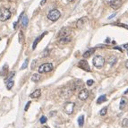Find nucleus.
Here are the masks:
<instances>
[{
  "mask_svg": "<svg viewBox=\"0 0 128 128\" xmlns=\"http://www.w3.org/2000/svg\"><path fill=\"white\" fill-rule=\"evenodd\" d=\"M73 93H74L73 88L69 87V86H66V87H63L60 90L59 95L60 97L63 98V99H69L73 95Z\"/></svg>",
  "mask_w": 128,
  "mask_h": 128,
  "instance_id": "f257e3e1",
  "label": "nucleus"
},
{
  "mask_svg": "<svg viewBox=\"0 0 128 128\" xmlns=\"http://www.w3.org/2000/svg\"><path fill=\"white\" fill-rule=\"evenodd\" d=\"M12 16V13L9 11V9H7L6 7H2L0 9V21L1 22H6L7 20H9Z\"/></svg>",
  "mask_w": 128,
  "mask_h": 128,
  "instance_id": "f03ea898",
  "label": "nucleus"
},
{
  "mask_svg": "<svg viewBox=\"0 0 128 128\" xmlns=\"http://www.w3.org/2000/svg\"><path fill=\"white\" fill-rule=\"evenodd\" d=\"M92 63H93V66L97 68H101L103 67V66L105 65V58L103 56H94L93 60H92Z\"/></svg>",
  "mask_w": 128,
  "mask_h": 128,
  "instance_id": "7ed1b4c3",
  "label": "nucleus"
},
{
  "mask_svg": "<svg viewBox=\"0 0 128 128\" xmlns=\"http://www.w3.org/2000/svg\"><path fill=\"white\" fill-rule=\"evenodd\" d=\"M53 65L50 64V63H46V64H43L41 65L40 67H39V73L40 74H43V73H49L53 70Z\"/></svg>",
  "mask_w": 128,
  "mask_h": 128,
  "instance_id": "20e7f679",
  "label": "nucleus"
},
{
  "mask_svg": "<svg viewBox=\"0 0 128 128\" xmlns=\"http://www.w3.org/2000/svg\"><path fill=\"white\" fill-rule=\"evenodd\" d=\"M60 15H61V13H60L58 10L53 9L47 13V18L49 19L50 21H52V22H56V21H57L59 19Z\"/></svg>",
  "mask_w": 128,
  "mask_h": 128,
  "instance_id": "39448f33",
  "label": "nucleus"
},
{
  "mask_svg": "<svg viewBox=\"0 0 128 128\" xmlns=\"http://www.w3.org/2000/svg\"><path fill=\"white\" fill-rule=\"evenodd\" d=\"M74 108V102H66L64 106V110L67 115H72Z\"/></svg>",
  "mask_w": 128,
  "mask_h": 128,
  "instance_id": "423d86ee",
  "label": "nucleus"
},
{
  "mask_svg": "<svg viewBox=\"0 0 128 128\" xmlns=\"http://www.w3.org/2000/svg\"><path fill=\"white\" fill-rule=\"evenodd\" d=\"M71 33H72V30L71 29L67 28H63L61 31H59L58 33V39L59 38H64V37H70L71 36Z\"/></svg>",
  "mask_w": 128,
  "mask_h": 128,
  "instance_id": "0eeeda50",
  "label": "nucleus"
},
{
  "mask_svg": "<svg viewBox=\"0 0 128 128\" xmlns=\"http://www.w3.org/2000/svg\"><path fill=\"white\" fill-rule=\"evenodd\" d=\"M78 67L79 68L82 69V70H84L86 72H90L91 71V68H90V66H89V64L86 60H81V61H79L78 63Z\"/></svg>",
  "mask_w": 128,
  "mask_h": 128,
  "instance_id": "6e6552de",
  "label": "nucleus"
},
{
  "mask_svg": "<svg viewBox=\"0 0 128 128\" xmlns=\"http://www.w3.org/2000/svg\"><path fill=\"white\" fill-rule=\"evenodd\" d=\"M78 98L81 100H82V101L86 100L88 98H89V91H88V90H86V89H82V90H81V91L79 92Z\"/></svg>",
  "mask_w": 128,
  "mask_h": 128,
  "instance_id": "1a4fd4ad",
  "label": "nucleus"
},
{
  "mask_svg": "<svg viewBox=\"0 0 128 128\" xmlns=\"http://www.w3.org/2000/svg\"><path fill=\"white\" fill-rule=\"evenodd\" d=\"M87 22H88L87 17H81V18L79 19L78 21H77V22H76V27L78 29H81L86 23H87Z\"/></svg>",
  "mask_w": 128,
  "mask_h": 128,
  "instance_id": "9d476101",
  "label": "nucleus"
},
{
  "mask_svg": "<svg viewBox=\"0 0 128 128\" xmlns=\"http://www.w3.org/2000/svg\"><path fill=\"white\" fill-rule=\"evenodd\" d=\"M122 4H123V0H114L112 3L110 4V6H111V7H112L113 9L116 10L122 6Z\"/></svg>",
  "mask_w": 128,
  "mask_h": 128,
  "instance_id": "9b49d317",
  "label": "nucleus"
},
{
  "mask_svg": "<svg viewBox=\"0 0 128 128\" xmlns=\"http://www.w3.org/2000/svg\"><path fill=\"white\" fill-rule=\"evenodd\" d=\"M82 86H83L82 81H81V80H77V81H75L74 83L72 85V88H73V90H74V91H78L79 89L82 88Z\"/></svg>",
  "mask_w": 128,
  "mask_h": 128,
  "instance_id": "f8f14e48",
  "label": "nucleus"
},
{
  "mask_svg": "<svg viewBox=\"0 0 128 128\" xmlns=\"http://www.w3.org/2000/svg\"><path fill=\"white\" fill-rule=\"evenodd\" d=\"M47 31H46V32H44V33H42V34H41L40 36V37H38L37 39L35 40L34 42H33V45H32V48H33V49H35V48H36V47H37L38 43H39V42H40V41L41 40V39H42V38H43L44 36H45V35L47 34Z\"/></svg>",
  "mask_w": 128,
  "mask_h": 128,
  "instance_id": "ddd939ff",
  "label": "nucleus"
},
{
  "mask_svg": "<svg viewBox=\"0 0 128 128\" xmlns=\"http://www.w3.org/2000/svg\"><path fill=\"white\" fill-rule=\"evenodd\" d=\"M71 40H72V38H71V36H70V37L59 38V39H58V41H59L60 43H62V44H67V43H69V42L71 41Z\"/></svg>",
  "mask_w": 128,
  "mask_h": 128,
  "instance_id": "4468645a",
  "label": "nucleus"
},
{
  "mask_svg": "<svg viewBox=\"0 0 128 128\" xmlns=\"http://www.w3.org/2000/svg\"><path fill=\"white\" fill-rule=\"evenodd\" d=\"M41 95V91L40 89H38L36 91H34L31 94V98H33V99H38V98H40Z\"/></svg>",
  "mask_w": 128,
  "mask_h": 128,
  "instance_id": "2eb2a0df",
  "label": "nucleus"
},
{
  "mask_svg": "<svg viewBox=\"0 0 128 128\" xmlns=\"http://www.w3.org/2000/svg\"><path fill=\"white\" fill-rule=\"evenodd\" d=\"M94 52H95V48H90V49H88L87 51L82 55V56H83L84 58H88V57H90Z\"/></svg>",
  "mask_w": 128,
  "mask_h": 128,
  "instance_id": "dca6fc26",
  "label": "nucleus"
},
{
  "mask_svg": "<svg viewBox=\"0 0 128 128\" xmlns=\"http://www.w3.org/2000/svg\"><path fill=\"white\" fill-rule=\"evenodd\" d=\"M7 73H8V65H7V64H6V65H4L2 70L0 71V75L5 76L6 74H7Z\"/></svg>",
  "mask_w": 128,
  "mask_h": 128,
  "instance_id": "f3484780",
  "label": "nucleus"
},
{
  "mask_svg": "<svg viewBox=\"0 0 128 128\" xmlns=\"http://www.w3.org/2000/svg\"><path fill=\"white\" fill-rule=\"evenodd\" d=\"M41 79V76L40 74H34L31 76V81H34V82H38V81H40Z\"/></svg>",
  "mask_w": 128,
  "mask_h": 128,
  "instance_id": "a211bd4d",
  "label": "nucleus"
},
{
  "mask_svg": "<svg viewBox=\"0 0 128 128\" xmlns=\"http://www.w3.org/2000/svg\"><path fill=\"white\" fill-rule=\"evenodd\" d=\"M83 124H84V116L81 115L78 118V125L80 127H81V126H83Z\"/></svg>",
  "mask_w": 128,
  "mask_h": 128,
  "instance_id": "6ab92c4d",
  "label": "nucleus"
},
{
  "mask_svg": "<svg viewBox=\"0 0 128 128\" xmlns=\"http://www.w3.org/2000/svg\"><path fill=\"white\" fill-rule=\"evenodd\" d=\"M116 62V56H111L108 58V63L110 64V66H114Z\"/></svg>",
  "mask_w": 128,
  "mask_h": 128,
  "instance_id": "aec40b11",
  "label": "nucleus"
},
{
  "mask_svg": "<svg viewBox=\"0 0 128 128\" xmlns=\"http://www.w3.org/2000/svg\"><path fill=\"white\" fill-rule=\"evenodd\" d=\"M106 100H107L106 95H101V96H100V97H99V99H98L97 103L98 104H101V103H103V102H105Z\"/></svg>",
  "mask_w": 128,
  "mask_h": 128,
  "instance_id": "412c9836",
  "label": "nucleus"
},
{
  "mask_svg": "<svg viewBox=\"0 0 128 128\" xmlns=\"http://www.w3.org/2000/svg\"><path fill=\"white\" fill-rule=\"evenodd\" d=\"M18 37H19V42H20V43H23V41H24V38H23V32H22V31H19Z\"/></svg>",
  "mask_w": 128,
  "mask_h": 128,
  "instance_id": "4be33fe9",
  "label": "nucleus"
},
{
  "mask_svg": "<svg viewBox=\"0 0 128 128\" xmlns=\"http://www.w3.org/2000/svg\"><path fill=\"white\" fill-rule=\"evenodd\" d=\"M22 22L23 26H27V24H28V22H29V20H28V17L26 15H23V17H22Z\"/></svg>",
  "mask_w": 128,
  "mask_h": 128,
  "instance_id": "5701e85b",
  "label": "nucleus"
},
{
  "mask_svg": "<svg viewBox=\"0 0 128 128\" xmlns=\"http://www.w3.org/2000/svg\"><path fill=\"white\" fill-rule=\"evenodd\" d=\"M125 105H126V100H125V99H122V100H121V102H120V109L125 108Z\"/></svg>",
  "mask_w": 128,
  "mask_h": 128,
  "instance_id": "b1692460",
  "label": "nucleus"
},
{
  "mask_svg": "<svg viewBox=\"0 0 128 128\" xmlns=\"http://www.w3.org/2000/svg\"><path fill=\"white\" fill-rule=\"evenodd\" d=\"M13 84H14L13 81H8V82H7V85H6L7 90H11V89L13 88Z\"/></svg>",
  "mask_w": 128,
  "mask_h": 128,
  "instance_id": "393cba45",
  "label": "nucleus"
},
{
  "mask_svg": "<svg viewBox=\"0 0 128 128\" xmlns=\"http://www.w3.org/2000/svg\"><path fill=\"white\" fill-rule=\"evenodd\" d=\"M28 63H29V58H26L24 61V63H23V65L22 66V67H21V69L22 70H23V69H25L27 66H28Z\"/></svg>",
  "mask_w": 128,
  "mask_h": 128,
  "instance_id": "a878e982",
  "label": "nucleus"
},
{
  "mask_svg": "<svg viewBox=\"0 0 128 128\" xmlns=\"http://www.w3.org/2000/svg\"><path fill=\"white\" fill-rule=\"evenodd\" d=\"M107 111H108V108H107L106 107H105V108H102V109L100 111V116H105V115L107 114Z\"/></svg>",
  "mask_w": 128,
  "mask_h": 128,
  "instance_id": "bb28decb",
  "label": "nucleus"
},
{
  "mask_svg": "<svg viewBox=\"0 0 128 128\" xmlns=\"http://www.w3.org/2000/svg\"><path fill=\"white\" fill-rule=\"evenodd\" d=\"M122 126L123 127H128V118H125L122 121Z\"/></svg>",
  "mask_w": 128,
  "mask_h": 128,
  "instance_id": "cd10ccee",
  "label": "nucleus"
},
{
  "mask_svg": "<svg viewBox=\"0 0 128 128\" xmlns=\"http://www.w3.org/2000/svg\"><path fill=\"white\" fill-rule=\"evenodd\" d=\"M40 122L41 124H45V123L47 122V117L45 116H42L40 117Z\"/></svg>",
  "mask_w": 128,
  "mask_h": 128,
  "instance_id": "c85d7f7f",
  "label": "nucleus"
},
{
  "mask_svg": "<svg viewBox=\"0 0 128 128\" xmlns=\"http://www.w3.org/2000/svg\"><path fill=\"white\" fill-rule=\"evenodd\" d=\"M93 83H94L93 80H88L87 82H86V84H87L88 86H91V85H93Z\"/></svg>",
  "mask_w": 128,
  "mask_h": 128,
  "instance_id": "c756f323",
  "label": "nucleus"
},
{
  "mask_svg": "<svg viewBox=\"0 0 128 128\" xmlns=\"http://www.w3.org/2000/svg\"><path fill=\"white\" fill-rule=\"evenodd\" d=\"M48 52H49V50H48V49H46V51H45V52H44V53L42 54V56H41V57H46V56H47V55H48Z\"/></svg>",
  "mask_w": 128,
  "mask_h": 128,
  "instance_id": "7c9ffc66",
  "label": "nucleus"
},
{
  "mask_svg": "<svg viewBox=\"0 0 128 128\" xmlns=\"http://www.w3.org/2000/svg\"><path fill=\"white\" fill-rule=\"evenodd\" d=\"M113 1H114V0H104V3L106 4V5H110Z\"/></svg>",
  "mask_w": 128,
  "mask_h": 128,
  "instance_id": "2f4dec72",
  "label": "nucleus"
},
{
  "mask_svg": "<svg viewBox=\"0 0 128 128\" xmlns=\"http://www.w3.org/2000/svg\"><path fill=\"white\" fill-rule=\"evenodd\" d=\"M30 105H31V101H29L28 103L26 104V106H25V108H24V110H25V111H27V110H28L29 107H30Z\"/></svg>",
  "mask_w": 128,
  "mask_h": 128,
  "instance_id": "473e14b6",
  "label": "nucleus"
},
{
  "mask_svg": "<svg viewBox=\"0 0 128 128\" xmlns=\"http://www.w3.org/2000/svg\"><path fill=\"white\" fill-rule=\"evenodd\" d=\"M56 111H52V112L49 113V116H54L55 115H56Z\"/></svg>",
  "mask_w": 128,
  "mask_h": 128,
  "instance_id": "72a5a7b5",
  "label": "nucleus"
},
{
  "mask_svg": "<svg viewBox=\"0 0 128 128\" xmlns=\"http://www.w3.org/2000/svg\"><path fill=\"white\" fill-rule=\"evenodd\" d=\"M45 3H46V0H42V1L40 2V6H43Z\"/></svg>",
  "mask_w": 128,
  "mask_h": 128,
  "instance_id": "f704fd0d",
  "label": "nucleus"
},
{
  "mask_svg": "<svg viewBox=\"0 0 128 128\" xmlns=\"http://www.w3.org/2000/svg\"><path fill=\"white\" fill-rule=\"evenodd\" d=\"M114 49H118L119 51H121V52H123V49H121V48H119V47H114Z\"/></svg>",
  "mask_w": 128,
  "mask_h": 128,
  "instance_id": "c9c22d12",
  "label": "nucleus"
},
{
  "mask_svg": "<svg viewBox=\"0 0 128 128\" xmlns=\"http://www.w3.org/2000/svg\"><path fill=\"white\" fill-rule=\"evenodd\" d=\"M114 16H116V13H114V14H112V15H111V16H109V17H108V19H111V18H113V17H114Z\"/></svg>",
  "mask_w": 128,
  "mask_h": 128,
  "instance_id": "e433bc0d",
  "label": "nucleus"
},
{
  "mask_svg": "<svg viewBox=\"0 0 128 128\" xmlns=\"http://www.w3.org/2000/svg\"><path fill=\"white\" fill-rule=\"evenodd\" d=\"M123 47H125V48H128V44H125V45L123 46Z\"/></svg>",
  "mask_w": 128,
  "mask_h": 128,
  "instance_id": "4c0bfd02",
  "label": "nucleus"
},
{
  "mask_svg": "<svg viewBox=\"0 0 128 128\" xmlns=\"http://www.w3.org/2000/svg\"><path fill=\"white\" fill-rule=\"evenodd\" d=\"M125 67L128 69V60L126 61V62H125Z\"/></svg>",
  "mask_w": 128,
  "mask_h": 128,
  "instance_id": "58836bf2",
  "label": "nucleus"
},
{
  "mask_svg": "<svg viewBox=\"0 0 128 128\" xmlns=\"http://www.w3.org/2000/svg\"><path fill=\"white\" fill-rule=\"evenodd\" d=\"M109 40H110L109 38H108V39L106 40V43H109Z\"/></svg>",
  "mask_w": 128,
  "mask_h": 128,
  "instance_id": "ea45409f",
  "label": "nucleus"
},
{
  "mask_svg": "<svg viewBox=\"0 0 128 128\" xmlns=\"http://www.w3.org/2000/svg\"><path fill=\"white\" fill-rule=\"evenodd\" d=\"M127 93H128V89H127V90H126V91H125V94H127Z\"/></svg>",
  "mask_w": 128,
  "mask_h": 128,
  "instance_id": "a19ab883",
  "label": "nucleus"
},
{
  "mask_svg": "<svg viewBox=\"0 0 128 128\" xmlns=\"http://www.w3.org/2000/svg\"><path fill=\"white\" fill-rule=\"evenodd\" d=\"M67 2H72V1H74V0H66Z\"/></svg>",
  "mask_w": 128,
  "mask_h": 128,
  "instance_id": "79ce46f5",
  "label": "nucleus"
},
{
  "mask_svg": "<svg viewBox=\"0 0 128 128\" xmlns=\"http://www.w3.org/2000/svg\"><path fill=\"white\" fill-rule=\"evenodd\" d=\"M43 128H49L48 126H43Z\"/></svg>",
  "mask_w": 128,
  "mask_h": 128,
  "instance_id": "37998d69",
  "label": "nucleus"
},
{
  "mask_svg": "<svg viewBox=\"0 0 128 128\" xmlns=\"http://www.w3.org/2000/svg\"><path fill=\"white\" fill-rule=\"evenodd\" d=\"M1 1H2V0H0V2H1Z\"/></svg>",
  "mask_w": 128,
  "mask_h": 128,
  "instance_id": "c03bdc74",
  "label": "nucleus"
},
{
  "mask_svg": "<svg viewBox=\"0 0 128 128\" xmlns=\"http://www.w3.org/2000/svg\"><path fill=\"white\" fill-rule=\"evenodd\" d=\"M127 54H128V51H127Z\"/></svg>",
  "mask_w": 128,
  "mask_h": 128,
  "instance_id": "a18cd8bd",
  "label": "nucleus"
}]
</instances>
